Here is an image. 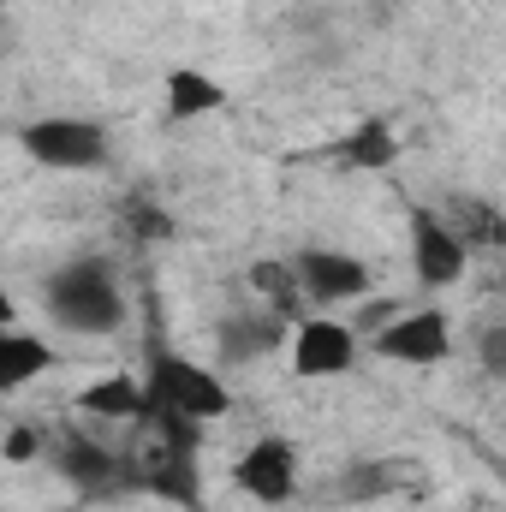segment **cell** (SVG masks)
<instances>
[{"instance_id": "6da1fadb", "label": "cell", "mask_w": 506, "mask_h": 512, "mask_svg": "<svg viewBox=\"0 0 506 512\" xmlns=\"http://www.w3.org/2000/svg\"><path fill=\"white\" fill-rule=\"evenodd\" d=\"M42 304H48V316L60 322V328H72V334H114L120 322H126V292H120V274H114V262H102V256H72L66 268H54L48 274V286H42Z\"/></svg>"}, {"instance_id": "7a4b0ae2", "label": "cell", "mask_w": 506, "mask_h": 512, "mask_svg": "<svg viewBox=\"0 0 506 512\" xmlns=\"http://www.w3.org/2000/svg\"><path fill=\"white\" fill-rule=\"evenodd\" d=\"M143 393H149V405H167V411H179L191 423H215L233 405V393H227V382L215 370H203V364H191L179 352H149Z\"/></svg>"}, {"instance_id": "3957f363", "label": "cell", "mask_w": 506, "mask_h": 512, "mask_svg": "<svg viewBox=\"0 0 506 512\" xmlns=\"http://www.w3.org/2000/svg\"><path fill=\"white\" fill-rule=\"evenodd\" d=\"M18 143H24V155H30L36 167H48V173H96V167H108V131L96 126V120L48 114V120H36V126L18 131Z\"/></svg>"}, {"instance_id": "277c9868", "label": "cell", "mask_w": 506, "mask_h": 512, "mask_svg": "<svg viewBox=\"0 0 506 512\" xmlns=\"http://www.w3.org/2000/svg\"><path fill=\"white\" fill-rule=\"evenodd\" d=\"M376 358L387 364H411V370H435V364H447V352H453V322H447V310H399L387 328H376Z\"/></svg>"}, {"instance_id": "5b68a950", "label": "cell", "mask_w": 506, "mask_h": 512, "mask_svg": "<svg viewBox=\"0 0 506 512\" xmlns=\"http://www.w3.org/2000/svg\"><path fill=\"white\" fill-rule=\"evenodd\" d=\"M411 268H417V280H423L429 292H447V286L465 280L471 245H465L459 227L441 221L435 209H411Z\"/></svg>"}, {"instance_id": "8992f818", "label": "cell", "mask_w": 506, "mask_h": 512, "mask_svg": "<svg viewBox=\"0 0 506 512\" xmlns=\"http://www.w3.org/2000/svg\"><path fill=\"white\" fill-rule=\"evenodd\" d=\"M292 280L304 304H352L376 286L370 262L352 251H298L292 256Z\"/></svg>"}, {"instance_id": "52a82bcc", "label": "cell", "mask_w": 506, "mask_h": 512, "mask_svg": "<svg viewBox=\"0 0 506 512\" xmlns=\"http://www.w3.org/2000/svg\"><path fill=\"white\" fill-rule=\"evenodd\" d=\"M233 489L251 495L262 507H286L298 495V447L280 441V435H262L251 441L239 459H233Z\"/></svg>"}, {"instance_id": "ba28073f", "label": "cell", "mask_w": 506, "mask_h": 512, "mask_svg": "<svg viewBox=\"0 0 506 512\" xmlns=\"http://www.w3.org/2000/svg\"><path fill=\"white\" fill-rule=\"evenodd\" d=\"M358 364V334L334 316H298L292 328V376L304 382H328V376H346Z\"/></svg>"}, {"instance_id": "9c48e42d", "label": "cell", "mask_w": 506, "mask_h": 512, "mask_svg": "<svg viewBox=\"0 0 506 512\" xmlns=\"http://www.w3.org/2000/svg\"><path fill=\"white\" fill-rule=\"evenodd\" d=\"M54 465H60L84 495H114L120 483H137V465H131V459H120V453H114V447H102V441H84V435L60 441Z\"/></svg>"}, {"instance_id": "30bf717a", "label": "cell", "mask_w": 506, "mask_h": 512, "mask_svg": "<svg viewBox=\"0 0 506 512\" xmlns=\"http://www.w3.org/2000/svg\"><path fill=\"white\" fill-rule=\"evenodd\" d=\"M78 411L84 417H102V423H143L149 411V393H143V376H108V382H90L78 393Z\"/></svg>"}, {"instance_id": "8fae6325", "label": "cell", "mask_w": 506, "mask_h": 512, "mask_svg": "<svg viewBox=\"0 0 506 512\" xmlns=\"http://www.w3.org/2000/svg\"><path fill=\"white\" fill-rule=\"evenodd\" d=\"M42 370H54V346L24 328H0V393L30 387Z\"/></svg>"}, {"instance_id": "7c38bea8", "label": "cell", "mask_w": 506, "mask_h": 512, "mask_svg": "<svg viewBox=\"0 0 506 512\" xmlns=\"http://www.w3.org/2000/svg\"><path fill=\"white\" fill-rule=\"evenodd\" d=\"M227 108V84H215L203 66H173L167 72V114L173 120H203Z\"/></svg>"}, {"instance_id": "4fadbf2b", "label": "cell", "mask_w": 506, "mask_h": 512, "mask_svg": "<svg viewBox=\"0 0 506 512\" xmlns=\"http://www.w3.org/2000/svg\"><path fill=\"white\" fill-rule=\"evenodd\" d=\"M274 340H280V316L262 304L251 316H227L221 322V358L227 364H251L262 352H274Z\"/></svg>"}, {"instance_id": "5bb4252c", "label": "cell", "mask_w": 506, "mask_h": 512, "mask_svg": "<svg viewBox=\"0 0 506 512\" xmlns=\"http://www.w3.org/2000/svg\"><path fill=\"white\" fill-rule=\"evenodd\" d=\"M251 286L268 298L274 316H304V298H298V280H292V262H256Z\"/></svg>"}, {"instance_id": "9a60e30c", "label": "cell", "mask_w": 506, "mask_h": 512, "mask_svg": "<svg viewBox=\"0 0 506 512\" xmlns=\"http://www.w3.org/2000/svg\"><path fill=\"white\" fill-rule=\"evenodd\" d=\"M346 155H352L358 167H387V161L399 155V143H393V131L381 126V120H370V126H358V131H352Z\"/></svg>"}, {"instance_id": "2e32d148", "label": "cell", "mask_w": 506, "mask_h": 512, "mask_svg": "<svg viewBox=\"0 0 506 512\" xmlns=\"http://www.w3.org/2000/svg\"><path fill=\"white\" fill-rule=\"evenodd\" d=\"M0 459H6V465H30V459H42V429H30V423L6 429V441H0Z\"/></svg>"}, {"instance_id": "e0dca14e", "label": "cell", "mask_w": 506, "mask_h": 512, "mask_svg": "<svg viewBox=\"0 0 506 512\" xmlns=\"http://www.w3.org/2000/svg\"><path fill=\"white\" fill-rule=\"evenodd\" d=\"M501 346H506V334H501V328H489V340H483V358H489V370H501Z\"/></svg>"}, {"instance_id": "ac0fdd59", "label": "cell", "mask_w": 506, "mask_h": 512, "mask_svg": "<svg viewBox=\"0 0 506 512\" xmlns=\"http://www.w3.org/2000/svg\"><path fill=\"white\" fill-rule=\"evenodd\" d=\"M0 328H12V292L0 286Z\"/></svg>"}, {"instance_id": "d6986e66", "label": "cell", "mask_w": 506, "mask_h": 512, "mask_svg": "<svg viewBox=\"0 0 506 512\" xmlns=\"http://www.w3.org/2000/svg\"><path fill=\"white\" fill-rule=\"evenodd\" d=\"M6 6H12V0H0V12H6Z\"/></svg>"}]
</instances>
